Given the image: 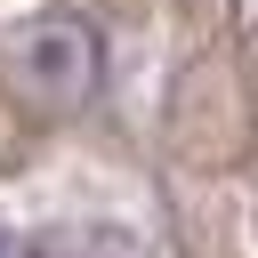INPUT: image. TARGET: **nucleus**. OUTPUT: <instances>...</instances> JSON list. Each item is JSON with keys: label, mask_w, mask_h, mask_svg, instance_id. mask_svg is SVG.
<instances>
[{"label": "nucleus", "mask_w": 258, "mask_h": 258, "mask_svg": "<svg viewBox=\"0 0 258 258\" xmlns=\"http://www.w3.org/2000/svg\"><path fill=\"white\" fill-rule=\"evenodd\" d=\"M8 89L32 105V113H81L105 81V48L81 16H32L8 32V56H0Z\"/></svg>", "instance_id": "1"}]
</instances>
